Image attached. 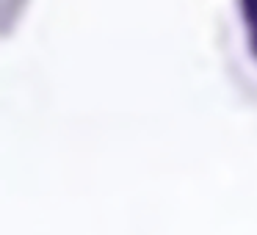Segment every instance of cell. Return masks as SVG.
<instances>
[{
	"mask_svg": "<svg viewBox=\"0 0 257 235\" xmlns=\"http://www.w3.org/2000/svg\"><path fill=\"white\" fill-rule=\"evenodd\" d=\"M235 17L240 28V45L257 67V0H235Z\"/></svg>",
	"mask_w": 257,
	"mask_h": 235,
	"instance_id": "6da1fadb",
	"label": "cell"
}]
</instances>
